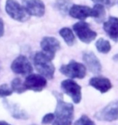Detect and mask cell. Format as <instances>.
<instances>
[{
  "label": "cell",
  "instance_id": "cell-26",
  "mask_svg": "<svg viewBox=\"0 0 118 125\" xmlns=\"http://www.w3.org/2000/svg\"><path fill=\"white\" fill-rule=\"evenodd\" d=\"M4 34V23L2 20L0 18V38L3 36Z\"/></svg>",
  "mask_w": 118,
  "mask_h": 125
},
{
  "label": "cell",
  "instance_id": "cell-22",
  "mask_svg": "<svg viewBox=\"0 0 118 125\" xmlns=\"http://www.w3.org/2000/svg\"><path fill=\"white\" fill-rule=\"evenodd\" d=\"M74 125H95V124L86 115H82Z\"/></svg>",
  "mask_w": 118,
  "mask_h": 125
},
{
  "label": "cell",
  "instance_id": "cell-11",
  "mask_svg": "<svg viewBox=\"0 0 118 125\" xmlns=\"http://www.w3.org/2000/svg\"><path fill=\"white\" fill-rule=\"evenodd\" d=\"M42 52L46 54L50 59H54L57 51L61 47L60 42L54 37H45L41 42Z\"/></svg>",
  "mask_w": 118,
  "mask_h": 125
},
{
  "label": "cell",
  "instance_id": "cell-5",
  "mask_svg": "<svg viewBox=\"0 0 118 125\" xmlns=\"http://www.w3.org/2000/svg\"><path fill=\"white\" fill-rule=\"evenodd\" d=\"M73 30L79 37V39L83 43L89 44L96 38L97 33L90 27V24L85 21L77 22L73 25Z\"/></svg>",
  "mask_w": 118,
  "mask_h": 125
},
{
  "label": "cell",
  "instance_id": "cell-3",
  "mask_svg": "<svg viewBox=\"0 0 118 125\" xmlns=\"http://www.w3.org/2000/svg\"><path fill=\"white\" fill-rule=\"evenodd\" d=\"M60 72L64 76L71 79H82L87 74L86 67L74 60L70 61L67 64L62 65V67H60Z\"/></svg>",
  "mask_w": 118,
  "mask_h": 125
},
{
  "label": "cell",
  "instance_id": "cell-9",
  "mask_svg": "<svg viewBox=\"0 0 118 125\" xmlns=\"http://www.w3.org/2000/svg\"><path fill=\"white\" fill-rule=\"evenodd\" d=\"M11 69L14 73L25 76L32 73L33 67L26 56L19 55L12 62Z\"/></svg>",
  "mask_w": 118,
  "mask_h": 125
},
{
  "label": "cell",
  "instance_id": "cell-6",
  "mask_svg": "<svg viewBox=\"0 0 118 125\" xmlns=\"http://www.w3.org/2000/svg\"><path fill=\"white\" fill-rule=\"evenodd\" d=\"M95 118L100 121L106 122L118 120V101L110 102L95 115Z\"/></svg>",
  "mask_w": 118,
  "mask_h": 125
},
{
  "label": "cell",
  "instance_id": "cell-12",
  "mask_svg": "<svg viewBox=\"0 0 118 125\" xmlns=\"http://www.w3.org/2000/svg\"><path fill=\"white\" fill-rule=\"evenodd\" d=\"M69 15L72 18L83 21L84 20H86L88 17H93L94 11L93 8H91L90 7L74 4L70 8Z\"/></svg>",
  "mask_w": 118,
  "mask_h": 125
},
{
  "label": "cell",
  "instance_id": "cell-28",
  "mask_svg": "<svg viewBox=\"0 0 118 125\" xmlns=\"http://www.w3.org/2000/svg\"><path fill=\"white\" fill-rule=\"evenodd\" d=\"M0 71H1V67H0Z\"/></svg>",
  "mask_w": 118,
  "mask_h": 125
},
{
  "label": "cell",
  "instance_id": "cell-19",
  "mask_svg": "<svg viewBox=\"0 0 118 125\" xmlns=\"http://www.w3.org/2000/svg\"><path fill=\"white\" fill-rule=\"evenodd\" d=\"M92 8H93L94 11L93 18L95 19V21L97 23H101V22L104 21L105 19V14H106L104 7L101 4L96 3Z\"/></svg>",
  "mask_w": 118,
  "mask_h": 125
},
{
  "label": "cell",
  "instance_id": "cell-10",
  "mask_svg": "<svg viewBox=\"0 0 118 125\" xmlns=\"http://www.w3.org/2000/svg\"><path fill=\"white\" fill-rule=\"evenodd\" d=\"M23 7L29 16L41 17L45 13V6L41 0H21Z\"/></svg>",
  "mask_w": 118,
  "mask_h": 125
},
{
  "label": "cell",
  "instance_id": "cell-1",
  "mask_svg": "<svg viewBox=\"0 0 118 125\" xmlns=\"http://www.w3.org/2000/svg\"><path fill=\"white\" fill-rule=\"evenodd\" d=\"M54 94L57 99V106L53 125H71L74 119V106L65 102L61 94L54 92Z\"/></svg>",
  "mask_w": 118,
  "mask_h": 125
},
{
  "label": "cell",
  "instance_id": "cell-7",
  "mask_svg": "<svg viewBox=\"0 0 118 125\" xmlns=\"http://www.w3.org/2000/svg\"><path fill=\"white\" fill-rule=\"evenodd\" d=\"M61 88L64 93L71 97L73 102L79 104L82 99V88L73 80H65L61 83Z\"/></svg>",
  "mask_w": 118,
  "mask_h": 125
},
{
  "label": "cell",
  "instance_id": "cell-2",
  "mask_svg": "<svg viewBox=\"0 0 118 125\" xmlns=\"http://www.w3.org/2000/svg\"><path fill=\"white\" fill-rule=\"evenodd\" d=\"M52 60V59L42 51L36 52L33 58V63L36 71L49 80L54 78L55 72V67Z\"/></svg>",
  "mask_w": 118,
  "mask_h": 125
},
{
  "label": "cell",
  "instance_id": "cell-14",
  "mask_svg": "<svg viewBox=\"0 0 118 125\" xmlns=\"http://www.w3.org/2000/svg\"><path fill=\"white\" fill-rule=\"evenodd\" d=\"M2 103H3L4 107L7 110V111L11 114V115L13 118L16 119H23V120H26L28 119L27 113L17 103H14L7 99L3 100Z\"/></svg>",
  "mask_w": 118,
  "mask_h": 125
},
{
  "label": "cell",
  "instance_id": "cell-20",
  "mask_svg": "<svg viewBox=\"0 0 118 125\" xmlns=\"http://www.w3.org/2000/svg\"><path fill=\"white\" fill-rule=\"evenodd\" d=\"M95 47L97 51L101 54H108L112 49L110 42L104 38H99L95 42Z\"/></svg>",
  "mask_w": 118,
  "mask_h": 125
},
{
  "label": "cell",
  "instance_id": "cell-24",
  "mask_svg": "<svg viewBox=\"0 0 118 125\" xmlns=\"http://www.w3.org/2000/svg\"><path fill=\"white\" fill-rule=\"evenodd\" d=\"M54 119H55L54 114H53V113L46 114L45 115H44V117L42 118L41 123L42 124H51L52 122H54Z\"/></svg>",
  "mask_w": 118,
  "mask_h": 125
},
{
  "label": "cell",
  "instance_id": "cell-15",
  "mask_svg": "<svg viewBox=\"0 0 118 125\" xmlns=\"http://www.w3.org/2000/svg\"><path fill=\"white\" fill-rule=\"evenodd\" d=\"M104 30L107 35L115 42H118V18L115 16L109 17L104 23Z\"/></svg>",
  "mask_w": 118,
  "mask_h": 125
},
{
  "label": "cell",
  "instance_id": "cell-18",
  "mask_svg": "<svg viewBox=\"0 0 118 125\" xmlns=\"http://www.w3.org/2000/svg\"><path fill=\"white\" fill-rule=\"evenodd\" d=\"M59 34L69 46H72L74 45L75 37L74 32H73V31L70 28L65 27V28L61 29L59 30Z\"/></svg>",
  "mask_w": 118,
  "mask_h": 125
},
{
  "label": "cell",
  "instance_id": "cell-4",
  "mask_svg": "<svg viewBox=\"0 0 118 125\" xmlns=\"http://www.w3.org/2000/svg\"><path fill=\"white\" fill-rule=\"evenodd\" d=\"M5 10L7 15L15 21L25 22L29 19V15L25 11L24 7L16 0H7Z\"/></svg>",
  "mask_w": 118,
  "mask_h": 125
},
{
  "label": "cell",
  "instance_id": "cell-25",
  "mask_svg": "<svg viewBox=\"0 0 118 125\" xmlns=\"http://www.w3.org/2000/svg\"><path fill=\"white\" fill-rule=\"evenodd\" d=\"M92 2H96L98 4H101L103 6H107V7H111L114 4V2L112 0H91Z\"/></svg>",
  "mask_w": 118,
  "mask_h": 125
},
{
  "label": "cell",
  "instance_id": "cell-16",
  "mask_svg": "<svg viewBox=\"0 0 118 125\" xmlns=\"http://www.w3.org/2000/svg\"><path fill=\"white\" fill-rule=\"evenodd\" d=\"M89 85L92 86L101 94L107 93L112 87V84L109 79L103 76L92 77L89 81Z\"/></svg>",
  "mask_w": 118,
  "mask_h": 125
},
{
  "label": "cell",
  "instance_id": "cell-8",
  "mask_svg": "<svg viewBox=\"0 0 118 125\" xmlns=\"http://www.w3.org/2000/svg\"><path fill=\"white\" fill-rule=\"evenodd\" d=\"M24 85L26 90L41 92L46 87L47 81L45 77L41 75L30 74L25 79Z\"/></svg>",
  "mask_w": 118,
  "mask_h": 125
},
{
  "label": "cell",
  "instance_id": "cell-17",
  "mask_svg": "<svg viewBox=\"0 0 118 125\" xmlns=\"http://www.w3.org/2000/svg\"><path fill=\"white\" fill-rule=\"evenodd\" d=\"M71 0H56L54 4L55 10L62 16H66L67 13H69L70 8L71 7Z\"/></svg>",
  "mask_w": 118,
  "mask_h": 125
},
{
  "label": "cell",
  "instance_id": "cell-27",
  "mask_svg": "<svg viewBox=\"0 0 118 125\" xmlns=\"http://www.w3.org/2000/svg\"><path fill=\"white\" fill-rule=\"evenodd\" d=\"M0 125H11V124L7 123L6 121H0Z\"/></svg>",
  "mask_w": 118,
  "mask_h": 125
},
{
  "label": "cell",
  "instance_id": "cell-23",
  "mask_svg": "<svg viewBox=\"0 0 118 125\" xmlns=\"http://www.w3.org/2000/svg\"><path fill=\"white\" fill-rule=\"evenodd\" d=\"M12 93H13V90L7 84H2L0 85V97H8L11 95Z\"/></svg>",
  "mask_w": 118,
  "mask_h": 125
},
{
  "label": "cell",
  "instance_id": "cell-21",
  "mask_svg": "<svg viewBox=\"0 0 118 125\" xmlns=\"http://www.w3.org/2000/svg\"><path fill=\"white\" fill-rule=\"evenodd\" d=\"M11 89L17 94H23L26 91L24 83L19 78H15L11 81Z\"/></svg>",
  "mask_w": 118,
  "mask_h": 125
},
{
  "label": "cell",
  "instance_id": "cell-13",
  "mask_svg": "<svg viewBox=\"0 0 118 125\" xmlns=\"http://www.w3.org/2000/svg\"><path fill=\"white\" fill-rule=\"evenodd\" d=\"M82 60L85 62L87 67L93 74H100L102 71V65L96 55L91 51L83 52Z\"/></svg>",
  "mask_w": 118,
  "mask_h": 125
}]
</instances>
